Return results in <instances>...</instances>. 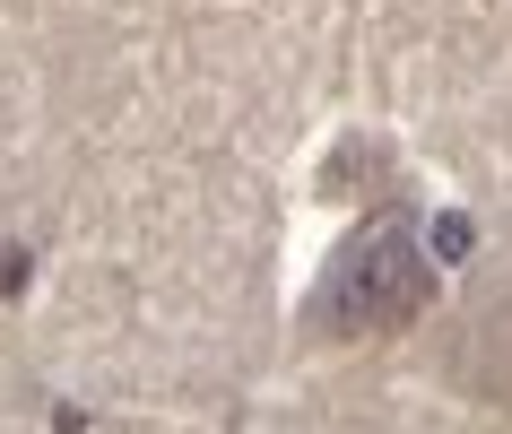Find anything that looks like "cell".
Returning a JSON list of instances; mask_svg holds the SVG:
<instances>
[{"label":"cell","mask_w":512,"mask_h":434,"mask_svg":"<svg viewBox=\"0 0 512 434\" xmlns=\"http://www.w3.org/2000/svg\"><path fill=\"white\" fill-rule=\"evenodd\" d=\"M426 296H434V278H426L417 235H408L400 217H365L339 244V261L322 270L304 330L313 339H391V330H408L426 313Z\"/></svg>","instance_id":"cell-1"},{"label":"cell","mask_w":512,"mask_h":434,"mask_svg":"<svg viewBox=\"0 0 512 434\" xmlns=\"http://www.w3.org/2000/svg\"><path fill=\"white\" fill-rule=\"evenodd\" d=\"M18 278H27V261H18V252H0V296H9Z\"/></svg>","instance_id":"cell-2"}]
</instances>
